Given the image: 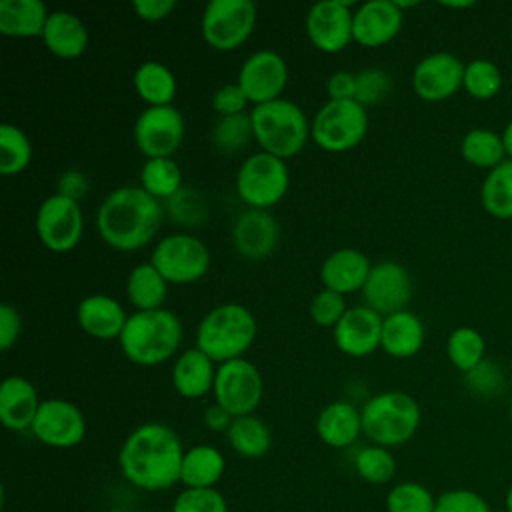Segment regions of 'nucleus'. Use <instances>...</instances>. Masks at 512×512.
I'll list each match as a JSON object with an SVG mask.
<instances>
[{
  "mask_svg": "<svg viewBox=\"0 0 512 512\" xmlns=\"http://www.w3.org/2000/svg\"><path fill=\"white\" fill-rule=\"evenodd\" d=\"M226 438L230 448L244 458H262L272 446L270 428L254 414L234 418Z\"/></svg>",
  "mask_w": 512,
  "mask_h": 512,
  "instance_id": "33",
  "label": "nucleus"
},
{
  "mask_svg": "<svg viewBox=\"0 0 512 512\" xmlns=\"http://www.w3.org/2000/svg\"><path fill=\"white\" fill-rule=\"evenodd\" d=\"M128 316L124 306L108 294L84 296L76 306L78 326L96 340H118Z\"/></svg>",
  "mask_w": 512,
  "mask_h": 512,
  "instance_id": "24",
  "label": "nucleus"
},
{
  "mask_svg": "<svg viewBox=\"0 0 512 512\" xmlns=\"http://www.w3.org/2000/svg\"><path fill=\"white\" fill-rule=\"evenodd\" d=\"M504 84L502 70L498 64L486 58H474L464 66V82L462 88L476 100L494 98Z\"/></svg>",
  "mask_w": 512,
  "mask_h": 512,
  "instance_id": "40",
  "label": "nucleus"
},
{
  "mask_svg": "<svg viewBox=\"0 0 512 512\" xmlns=\"http://www.w3.org/2000/svg\"><path fill=\"white\" fill-rule=\"evenodd\" d=\"M362 432L372 444L392 448L406 444L420 426L418 402L402 390H386L374 394L360 408Z\"/></svg>",
  "mask_w": 512,
  "mask_h": 512,
  "instance_id": "6",
  "label": "nucleus"
},
{
  "mask_svg": "<svg viewBox=\"0 0 512 512\" xmlns=\"http://www.w3.org/2000/svg\"><path fill=\"white\" fill-rule=\"evenodd\" d=\"M446 354L454 368L468 374L486 358V340L484 336L470 326L454 328L446 340Z\"/></svg>",
  "mask_w": 512,
  "mask_h": 512,
  "instance_id": "37",
  "label": "nucleus"
},
{
  "mask_svg": "<svg viewBox=\"0 0 512 512\" xmlns=\"http://www.w3.org/2000/svg\"><path fill=\"white\" fill-rule=\"evenodd\" d=\"M404 12L396 0H368L354 8L352 34L354 42L366 48L388 44L402 30Z\"/></svg>",
  "mask_w": 512,
  "mask_h": 512,
  "instance_id": "20",
  "label": "nucleus"
},
{
  "mask_svg": "<svg viewBox=\"0 0 512 512\" xmlns=\"http://www.w3.org/2000/svg\"><path fill=\"white\" fill-rule=\"evenodd\" d=\"M186 132L182 112L170 106H146L132 128L134 144L146 158H172Z\"/></svg>",
  "mask_w": 512,
  "mask_h": 512,
  "instance_id": "13",
  "label": "nucleus"
},
{
  "mask_svg": "<svg viewBox=\"0 0 512 512\" xmlns=\"http://www.w3.org/2000/svg\"><path fill=\"white\" fill-rule=\"evenodd\" d=\"M258 20L252 0H210L200 18V34L208 46L230 52L242 46Z\"/></svg>",
  "mask_w": 512,
  "mask_h": 512,
  "instance_id": "10",
  "label": "nucleus"
},
{
  "mask_svg": "<svg viewBox=\"0 0 512 512\" xmlns=\"http://www.w3.org/2000/svg\"><path fill=\"white\" fill-rule=\"evenodd\" d=\"M40 396L32 380L20 374L6 376L0 384V422L12 432L30 430L40 410Z\"/></svg>",
  "mask_w": 512,
  "mask_h": 512,
  "instance_id": "22",
  "label": "nucleus"
},
{
  "mask_svg": "<svg viewBox=\"0 0 512 512\" xmlns=\"http://www.w3.org/2000/svg\"><path fill=\"white\" fill-rule=\"evenodd\" d=\"M226 470L224 454L210 444H196L184 452L180 482L186 488H214Z\"/></svg>",
  "mask_w": 512,
  "mask_h": 512,
  "instance_id": "31",
  "label": "nucleus"
},
{
  "mask_svg": "<svg viewBox=\"0 0 512 512\" xmlns=\"http://www.w3.org/2000/svg\"><path fill=\"white\" fill-rule=\"evenodd\" d=\"M248 102H250V100L246 98V94H244V90L240 88L238 82L222 84V86L216 88V92L212 94V108L216 110L218 116L242 114V112H246Z\"/></svg>",
  "mask_w": 512,
  "mask_h": 512,
  "instance_id": "49",
  "label": "nucleus"
},
{
  "mask_svg": "<svg viewBox=\"0 0 512 512\" xmlns=\"http://www.w3.org/2000/svg\"><path fill=\"white\" fill-rule=\"evenodd\" d=\"M22 334V316L20 312L4 302L0 304V350L8 352Z\"/></svg>",
  "mask_w": 512,
  "mask_h": 512,
  "instance_id": "50",
  "label": "nucleus"
},
{
  "mask_svg": "<svg viewBox=\"0 0 512 512\" xmlns=\"http://www.w3.org/2000/svg\"><path fill=\"white\" fill-rule=\"evenodd\" d=\"M482 208L498 218L512 220V160L506 158L500 166L488 172L480 188Z\"/></svg>",
  "mask_w": 512,
  "mask_h": 512,
  "instance_id": "35",
  "label": "nucleus"
},
{
  "mask_svg": "<svg viewBox=\"0 0 512 512\" xmlns=\"http://www.w3.org/2000/svg\"><path fill=\"white\" fill-rule=\"evenodd\" d=\"M392 92V78L378 66H368L356 72V100L362 106H374L388 98Z\"/></svg>",
  "mask_w": 512,
  "mask_h": 512,
  "instance_id": "44",
  "label": "nucleus"
},
{
  "mask_svg": "<svg viewBox=\"0 0 512 512\" xmlns=\"http://www.w3.org/2000/svg\"><path fill=\"white\" fill-rule=\"evenodd\" d=\"M354 4L350 0H320L306 14V34L310 42L326 54L342 52L352 40Z\"/></svg>",
  "mask_w": 512,
  "mask_h": 512,
  "instance_id": "15",
  "label": "nucleus"
},
{
  "mask_svg": "<svg viewBox=\"0 0 512 512\" xmlns=\"http://www.w3.org/2000/svg\"><path fill=\"white\" fill-rule=\"evenodd\" d=\"M218 364L208 358L200 348H186L180 352L172 366V386L188 400H196L212 392Z\"/></svg>",
  "mask_w": 512,
  "mask_h": 512,
  "instance_id": "25",
  "label": "nucleus"
},
{
  "mask_svg": "<svg viewBox=\"0 0 512 512\" xmlns=\"http://www.w3.org/2000/svg\"><path fill=\"white\" fill-rule=\"evenodd\" d=\"M308 310H310V318L316 326L334 330V326L342 320V316L348 310L346 296L338 294L334 290H328V288H320L312 296Z\"/></svg>",
  "mask_w": 512,
  "mask_h": 512,
  "instance_id": "45",
  "label": "nucleus"
},
{
  "mask_svg": "<svg viewBox=\"0 0 512 512\" xmlns=\"http://www.w3.org/2000/svg\"><path fill=\"white\" fill-rule=\"evenodd\" d=\"M424 324L412 310H400L384 316L380 348L398 360L416 356L424 346Z\"/></svg>",
  "mask_w": 512,
  "mask_h": 512,
  "instance_id": "28",
  "label": "nucleus"
},
{
  "mask_svg": "<svg viewBox=\"0 0 512 512\" xmlns=\"http://www.w3.org/2000/svg\"><path fill=\"white\" fill-rule=\"evenodd\" d=\"M362 298L364 304L380 316L406 310L412 298L410 272L394 260H382L372 264L366 284L362 288Z\"/></svg>",
  "mask_w": 512,
  "mask_h": 512,
  "instance_id": "17",
  "label": "nucleus"
},
{
  "mask_svg": "<svg viewBox=\"0 0 512 512\" xmlns=\"http://www.w3.org/2000/svg\"><path fill=\"white\" fill-rule=\"evenodd\" d=\"M502 140H504V148H506V156L512 160V120L506 124L504 132H502Z\"/></svg>",
  "mask_w": 512,
  "mask_h": 512,
  "instance_id": "55",
  "label": "nucleus"
},
{
  "mask_svg": "<svg viewBox=\"0 0 512 512\" xmlns=\"http://www.w3.org/2000/svg\"><path fill=\"white\" fill-rule=\"evenodd\" d=\"M212 394L214 402L230 416H248L254 414L262 402L264 380L254 362L248 358H236L218 364Z\"/></svg>",
  "mask_w": 512,
  "mask_h": 512,
  "instance_id": "11",
  "label": "nucleus"
},
{
  "mask_svg": "<svg viewBox=\"0 0 512 512\" xmlns=\"http://www.w3.org/2000/svg\"><path fill=\"white\" fill-rule=\"evenodd\" d=\"M280 240L278 220L270 210L246 208L232 226V246L246 260H262Z\"/></svg>",
  "mask_w": 512,
  "mask_h": 512,
  "instance_id": "21",
  "label": "nucleus"
},
{
  "mask_svg": "<svg viewBox=\"0 0 512 512\" xmlns=\"http://www.w3.org/2000/svg\"><path fill=\"white\" fill-rule=\"evenodd\" d=\"M328 100H356V74L336 70L326 80Z\"/></svg>",
  "mask_w": 512,
  "mask_h": 512,
  "instance_id": "51",
  "label": "nucleus"
},
{
  "mask_svg": "<svg viewBox=\"0 0 512 512\" xmlns=\"http://www.w3.org/2000/svg\"><path fill=\"white\" fill-rule=\"evenodd\" d=\"M34 438L50 448H74L86 436L84 412L66 398L42 400L30 428Z\"/></svg>",
  "mask_w": 512,
  "mask_h": 512,
  "instance_id": "16",
  "label": "nucleus"
},
{
  "mask_svg": "<svg viewBox=\"0 0 512 512\" xmlns=\"http://www.w3.org/2000/svg\"><path fill=\"white\" fill-rule=\"evenodd\" d=\"M32 162V140L28 134L10 122L0 124V172L14 176L26 170Z\"/></svg>",
  "mask_w": 512,
  "mask_h": 512,
  "instance_id": "38",
  "label": "nucleus"
},
{
  "mask_svg": "<svg viewBox=\"0 0 512 512\" xmlns=\"http://www.w3.org/2000/svg\"><path fill=\"white\" fill-rule=\"evenodd\" d=\"M288 62L272 48L254 50L240 66L236 82L252 106L282 98L288 84Z\"/></svg>",
  "mask_w": 512,
  "mask_h": 512,
  "instance_id": "14",
  "label": "nucleus"
},
{
  "mask_svg": "<svg viewBox=\"0 0 512 512\" xmlns=\"http://www.w3.org/2000/svg\"><path fill=\"white\" fill-rule=\"evenodd\" d=\"M50 10L42 0H0V34L8 38H42Z\"/></svg>",
  "mask_w": 512,
  "mask_h": 512,
  "instance_id": "29",
  "label": "nucleus"
},
{
  "mask_svg": "<svg viewBox=\"0 0 512 512\" xmlns=\"http://www.w3.org/2000/svg\"><path fill=\"white\" fill-rule=\"evenodd\" d=\"M466 376V382L472 392L482 396H492L502 388V372L500 366L492 360H484L474 370H470Z\"/></svg>",
  "mask_w": 512,
  "mask_h": 512,
  "instance_id": "48",
  "label": "nucleus"
},
{
  "mask_svg": "<svg viewBox=\"0 0 512 512\" xmlns=\"http://www.w3.org/2000/svg\"><path fill=\"white\" fill-rule=\"evenodd\" d=\"M464 62L450 52H432L412 70V88L426 102L452 98L464 82Z\"/></svg>",
  "mask_w": 512,
  "mask_h": 512,
  "instance_id": "18",
  "label": "nucleus"
},
{
  "mask_svg": "<svg viewBox=\"0 0 512 512\" xmlns=\"http://www.w3.org/2000/svg\"><path fill=\"white\" fill-rule=\"evenodd\" d=\"M184 338L182 320L168 308L134 310L118 338L124 356L138 366L170 360Z\"/></svg>",
  "mask_w": 512,
  "mask_h": 512,
  "instance_id": "3",
  "label": "nucleus"
},
{
  "mask_svg": "<svg viewBox=\"0 0 512 512\" xmlns=\"http://www.w3.org/2000/svg\"><path fill=\"white\" fill-rule=\"evenodd\" d=\"M140 186L160 202L172 198L182 184V170L172 158H146L140 170Z\"/></svg>",
  "mask_w": 512,
  "mask_h": 512,
  "instance_id": "36",
  "label": "nucleus"
},
{
  "mask_svg": "<svg viewBox=\"0 0 512 512\" xmlns=\"http://www.w3.org/2000/svg\"><path fill=\"white\" fill-rule=\"evenodd\" d=\"M38 240L52 252H68L76 248L84 234V214L80 202L58 192L46 196L34 218Z\"/></svg>",
  "mask_w": 512,
  "mask_h": 512,
  "instance_id": "12",
  "label": "nucleus"
},
{
  "mask_svg": "<svg viewBox=\"0 0 512 512\" xmlns=\"http://www.w3.org/2000/svg\"><path fill=\"white\" fill-rule=\"evenodd\" d=\"M236 194L248 208L268 210L288 192L290 170L286 160L258 150L242 160L236 172Z\"/></svg>",
  "mask_w": 512,
  "mask_h": 512,
  "instance_id": "8",
  "label": "nucleus"
},
{
  "mask_svg": "<svg viewBox=\"0 0 512 512\" xmlns=\"http://www.w3.org/2000/svg\"><path fill=\"white\" fill-rule=\"evenodd\" d=\"M382 320L384 316L366 304L350 306L332 330L336 348L350 358H366L374 354L382 340Z\"/></svg>",
  "mask_w": 512,
  "mask_h": 512,
  "instance_id": "19",
  "label": "nucleus"
},
{
  "mask_svg": "<svg viewBox=\"0 0 512 512\" xmlns=\"http://www.w3.org/2000/svg\"><path fill=\"white\" fill-rule=\"evenodd\" d=\"M436 496L420 482H400L386 496L388 512H434Z\"/></svg>",
  "mask_w": 512,
  "mask_h": 512,
  "instance_id": "42",
  "label": "nucleus"
},
{
  "mask_svg": "<svg viewBox=\"0 0 512 512\" xmlns=\"http://www.w3.org/2000/svg\"><path fill=\"white\" fill-rule=\"evenodd\" d=\"M126 296L136 310L164 308L168 298V280L148 262L136 264L126 278Z\"/></svg>",
  "mask_w": 512,
  "mask_h": 512,
  "instance_id": "32",
  "label": "nucleus"
},
{
  "mask_svg": "<svg viewBox=\"0 0 512 512\" xmlns=\"http://www.w3.org/2000/svg\"><path fill=\"white\" fill-rule=\"evenodd\" d=\"M250 120L260 150L282 160L296 156L306 146L308 138H312L306 112L288 98L252 106Z\"/></svg>",
  "mask_w": 512,
  "mask_h": 512,
  "instance_id": "5",
  "label": "nucleus"
},
{
  "mask_svg": "<svg viewBox=\"0 0 512 512\" xmlns=\"http://www.w3.org/2000/svg\"><path fill=\"white\" fill-rule=\"evenodd\" d=\"M184 452L180 436L170 426L144 422L122 442L118 466L124 480L140 490H168L180 482Z\"/></svg>",
  "mask_w": 512,
  "mask_h": 512,
  "instance_id": "1",
  "label": "nucleus"
},
{
  "mask_svg": "<svg viewBox=\"0 0 512 512\" xmlns=\"http://www.w3.org/2000/svg\"><path fill=\"white\" fill-rule=\"evenodd\" d=\"M164 210L180 226H200L208 218V202L204 196L188 186H182L172 198L164 202Z\"/></svg>",
  "mask_w": 512,
  "mask_h": 512,
  "instance_id": "43",
  "label": "nucleus"
},
{
  "mask_svg": "<svg viewBox=\"0 0 512 512\" xmlns=\"http://www.w3.org/2000/svg\"><path fill=\"white\" fill-rule=\"evenodd\" d=\"M110 512H128V510H124V508H114V510H110Z\"/></svg>",
  "mask_w": 512,
  "mask_h": 512,
  "instance_id": "58",
  "label": "nucleus"
},
{
  "mask_svg": "<svg viewBox=\"0 0 512 512\" xmlns=\"http://www.w3.org/2000/svg\"><path fill=\"white\" fill-rule=\"evenodd\" d=\"M354 470L368 484H386L396 474V458L390 448L370 444L356 452Z\"/></svg>",
  "mask_w": 512,
  "mask_h": 512,
  "instance_id": "41",
  "label": "nucleus"
},
{
  "mask_svg": "<svg viewBox=\"0 0 512 512\" xmlns=\"http://www.w3.org/2000/svg\"><path fill=\"white\" fill-rule=\"evenodd\" d=\"M164 212V204L142 186H118L100 202L96 228L104 244L120 252H132L156 238Z\"/></svg>",
  "mask_w": 512,
  "mask_h": 512,
  "instance_id": "2",
  "label": "nucleus"
},
{
  "mask_svg": "<svg viewBox=\"0 0 512 512\" xmlns=\"http://www.w3.org/2000/svg\"><path fill=\"white\" fill-rule=\"evenodd\" d=\"M42 42L54 56L72 60L84 54L88 46V28L74 12L50 10Z\"/></svg>",
  "mask_w": 512,
  "mask_h": 512,
  "instance_id": "27",
  "label": "nucleus"
},
{
  "mask_svg": "<svg viewBox=\"0 0 512 512\" xmlns=\"http://www.w3.org/2000/svg\"><path fill=\"white\" fill-rule=\"evenodd\" d=\"M176 0H134L132 8L138 18L146 22L166 20L176 10Z\"/></svg>",
  "mask_w": 512,
  "mask_h": 512,
  "instance_id": "52",
  "label": "nucleus"
},
{
  "mask_svg": "<svg viewBox=\"0 0 512 512\" xmlns=\"http://www.w3.org/2000/svg\"><path fill=\"white\" fill-rule=\"evenodd\" d=\"M434 512H492L488 500L470 488H452L436 496Z\"/></svg>",
  "mask_w": 512,
  "mask_h": 512,
  "instance_id": "47",
  "label": "nucleus"
},
{
  "mask_svg": "<svg viewBox=\"0 0 512 512\" xmlns=\"http://www.w3.org/2000/svg\"><path fill=\"white\" fill-rule=\"evenodd\" d=\"M88 188H90L88 176L82 174L80 170H66L58 176V182H56V192L62 196H68L76 202L86 196Z\"/></svg>",
  "mask_w": 512,
  "mask_h": 512,
  "instance_id": "53",
  "label": "nucleus"
},
{
  "mask_svg": "<svg viewBox=\"0 0 512 512\" xmlns=\"http://www.w3.org/2000/svg\"><path fill=\"white\" fill-rule=\"evenodd\" d=\"M316 434L330 448H348L364 434L362 412L348 400H334L320 410Z\"/></svg>",
  "mask_w": 512,
  "mask_h": 512,
  "instance_id": "26",
  "label": "nucleus"
},
{
  "mask_svg": "<svg viewBox=\"0 0 512 512\" xmlns=\"http://www.w3.org/2000/svg\"><path fill=\"white\" fill-rule=\"evenodd\" d=\"M460 154L470 166H476L488 172L500 166L508 158L502 134H496L494 130H488V128L468 130L462 136Z\"/></svg>",
  "mask_w": 512,
  "mask_h": 512,
  "instance_id": "34",
  "label": "nucleus"
},
{
  "mask_svg": "<svg viewBox=\"0 0 512 512\" xmlns=\"http://www.w3.org/2000/svg\"><path fill=\"white\" fill-rule=\"evenodd\" d=\"M172 512H228V504L216 488H184L176 496Z\"/></svg>",
  "mask_w": 512,
  "mask_h": 512,
  "instance_id": "46",
  "label": "nucleus"
},
{
  "mask_svg": "<svg viewBox=\"0 0 512 512\" xmlns=\"http://www.w3.org/2000/svg\"><path fill=\"white\" fill-rule=\"evenodd\" d=\"M370 118L358 100H326L310 120L312 140L326 152H348L368 134Z\"/></svg>",
  "mask_w": 512,
  "mask_h": 512,
  "instance_id": "7",
  "label": "nucleus"
},
{
  "mask_svg": "<svg viewBox=\"0 0 512 512\" xmlns=\"http://www.w3.org/2000/svg\"><path fill=\"white\" fill-rule=\"evenodd\" d=\"M132 84L140 100L148 106H170L178 94L176 74L160 60H144L138 64Z\"/></svg>",
  "mask_w": 512,
  "mask_h": 512,
  "instance_id": "30",
  "label": "nucleus"
},
{
  "mask_svg": "<svg viewBox=\"0 0 512 512\" xmlns=\"http://www.w3.org/2000/svg\"><path fill=\"white\" fill-rule=\"evenodd\" d=\"M258 332L250 308L238 302H224L210 308L196 328V348L216 364L244 358Z\"/></svg>",
  "mask_w": 512,
  "mask_h": 512,
  "instance_id": "4",
  "label": "nucleus"
},
{
  "mask_svg": "<svg viewBox=\"0 0 512 512\" xmlns=\"http://www.w3.org/2000/svg\"><path fill=\"white\" fill-rule=\"evenodd\" d=\"M370 260L358 248H338L330 252L320 264V282L322 288L334 290L338 294L362 292L366 278L370 274Z\"/></svg>",
  "mask_w": 512,
  "mask_h": 512,
  "instance_id": "23",
  "label": "nucleus"
},
{
  "mask_svg": "<svg viewBox=\"0 0 512 512\" xmlns=\"http://www.w3.org/2000/svg\"><path fill=\"white\" fill-rule=\"evenodd\" d=\"M442 6L458 10V8H470V6H474V2H442Z\"/></svg>",
  "mask_w": 512,
  "mask_h": 512,
  "instance_id": "56",
  "label": "nucleus"
},
{
  "mask_svg": "<svg viewBox=\"0 0 512 512\" xmlns=\"http://www.w3.org/2000/svg\"><path fill=\"white\" fill-rule=\"evenodd\" d=\"M204 424L208 430L212 432H228L234 416H230L222 406H218L216 402L210 404L206 410H204Z\"/></svg>",
  "mask_w": 512,
  "mask_h": 512,
  "instance_id": "54",
  "label": "nucleus"
},
{
  "mask_svg": "<svg viewBox=\"0 0 512 512\" xmlns=\"http://www.w3.org/2000/svg\"><path fill=\"white\" fill-rule=\"evenodd\" d=\"M504 506H506V512H512V484H510V486H508V490H506Z\"/></svg>",
  "mask_w": 512,
  "mask_h": 512,
  "instance_id": "57",
  "label": "nucleus"
},
{
  "mask_svg": "<svg viewBox=\"0 0 512 512\" xmlns=\"http://www.w3.org/2000/svg\"><path fill=\"white\" fill-rule=\"evenodd\" d=\"M156 270L168 284H192L210 270V248L190 232H172L162 236L150 256Z\"/></svg>",
  "mask_w": 512,
  "mask_h": 512,
  "instance_id": "9",
  "label": "nucleus"
},
{
  "mask_svg": "<svg viewBox=\"0 0 512 512\" xmlns=\"http://www.w3.org/2000/svg\"><path fill=\"white\" fill-rule=\"evenodd\" d=\"M250 140H254L250 112L234 114V116H218L212 128V144L226 154H234L244 150Z\"/></svg>",
  "mask_w": 512,
  "mask_h": 512,
  "instance_id": "39",
  "label": "nucleus"
},
{
  "mask_svg": "<svg viewBox=\"0 0 512 512\" xmlns=\"http://www.w3.org/2000/svg\"><path fill=\"white\" fill-rule=\"evenodd\" d=\"M510 420H512V400H510Z\"/></svg>",
  "mask_w": 512,
  "mask_h": 512,
  "instance_id": "59",
  "label": "nucleus"
}]
</instances>
